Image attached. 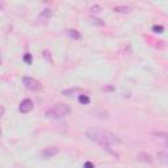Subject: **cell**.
<instances>
[{
	"instance_id": "ba28073f",
	"label": "cell",
	"mask_w": 168,
	"mask_h": 168,
	"mask_svg": "<svg viewBox=\"0 0 168 168\" xmlns=\"http://www.w3.org/2000/svg\"><path fill=\"white\" fill-rule=\"evenodd\" d=\"M152 32L154 33H158V34H161L164 32V26H161V25H154L152 26Z\"/></svg>"
},
{
	"instance_id": "7c38bea8",
	"label": "cell",
	"mask_w": 168,
	"mask_h": 168,
	"mask_svg": "<svg viewBox=\"0 0 168 168\" xmlns=\"http://www.w3.org/2000/svg\"><path fill=\"white\" fill-rule=\"evenodd\" d=\"M100 9H101V8L98 7V5H95V7H92V8H91V11L93 12V13H98V12H100Z\"/></svg>"
},
{
	"instance_id": "52a82bcc",
	"label": "cell",
	"mask_w": 168,
	"mask_h": 168,
	"mask_svg": "<svg viewBox=\"0 0 168 168\" xmlns=\"http://www.w3.org/2000/svg\"><path fill=\"white\" fill-rule=\"evenodd\" d=\"M78 100H79L80 104H84V105H88V104L91 103V98L87 96V95H80Z\"/></svg>"
},
{
	"instance_id": "7a4b0ae2",
	"label": "cell",
	"mask_w": 168,
	"mask_h": 168,
	"mask_svg": "<svg viewBox=\"0 0 168 168\" xmlns=\"http://www.w3.org/2000/svg\"><path fill=\"white\" fill-rule=\"evenodd\" d=\"M70 113H71L70 107H67L65 104H57L55 107L49 109L45 113V116L47 118H51V120H60V118L68 116Z\"/></svg>"
},
{
	"instance_id": "9c48e42d",
	"label": "cell",
	"mask_w": 168,
	"mask_h": 168,
	"mask_svg": "<svg viewBox=\"0 0 168 168\" xmlns=\"http://www.w3.org/2000/svg\"><path fill=\"white\" fill-rule=\"evenodd\" d=\"M130 11L129 7H114V12H121V13H127Z\"/></svg>"
},
{
	"instance_id": "8992f818",
	"label": "cell",
	"mask_w": 168,
	"mask_h": 168,
	"mask_svg": "<svg viewBox=\"0 0 168 168\" xmlns=\"http://www.w3.org/2000/svg\"><path fill=\"white\" fill-rule=\"evenodd\" d=\"M67 34H68V37H70V38H72V40H80V33L78 32V30H68L67 32Z\"/></svg>"
},
{
	"instance_id": "9a60e30c",
	"label": "cell",
	"mask_w": 168,
	"mask_h": 168,
	"mask_svg": "<svg viewBox=\"0 0 168 168\" xmlns=\"http://www.w3.org/2000/svg\"><path fill=\"white\" fill-rule=\"evenodd\" d=\"M101 20H97V18H95V20H93V22L95 24H98V25H104V22H100Z\"/></svg>"
},
{
	"instance_id": "5bb4252c",
	"label": "cell",
	"mask_w": 168,
	"mask_h": 168,
	"mask_svg": "<svg viewBox=\"0 0 168 168\" xmlns=\"http://www.w3.org/2000/svg\"><path fill=\"white\" fill-rule=\"evenodd\" d=\"M84 168H95V167H93V164L91 163V161H85V163H84Z\"/></svg>"
},
{
	"instance_id": "30bf717a",
	"label": "cell",
	"mask_w": 168,
	"mask_h": 168,
	"mask_svg": "<svg viewBox=\"0 0 168 168\" xmlns=\"http://www.w3.org/2000/svg\"><path fill=\"white\" fill-rule=\"evenodd\" d=\"M24 62H25L26 65H32V62H33V57L30 54H25L24 55Z\"/></svg>"
},
{
	"instance_id": "3957f363",
	"label": "cell",
	"mask_w": 168,
	"mask_h": 168,
	"mask_svg": "<svg viewBox=\"0 0 168 168\" xmlns=\"http://www.w3.org/2000/svg\"><path fill=\"white\" fill-rule=\"evenodd\" d=\"M22 83H24V85H25L26 88L30 89V91L37 92V91H41V89H42V84L38 82V80H36L34 78L25 76V78L22 79Z\"/></svg>"
},
{
	"instance_id": "277c9868",
	"label": "cell",
	"mask_w": 168,
	"mask_h": 168,
	"mask_svg": "<svg viewBox=\"0 0 168 168\" xmlns=\"http://www.w3.org/2000/svg\"><path fill=\"white\" fill-rule=\"evenodd\" d=\"M58 152H59V150L57 147H47V148H45V150H42L40 152V156L43 158V159H49V158L55 156Z\"/></svg>"
},
{
	"instance_id": "2e32d148",
	"label": "cell",
	"mask_w": 168,
	"mask_h": 168,
	"mask_svg": "<svg viewBox=\"0 0 168 168\" xmlns=\"http://www.w3.org/2000/svg\"><path fill=\"white\" fill-rule=\"evenodd\" d=\"M4 114V108L3 107H0V117H2Z\"/></svg>"
},
{
	"instance_id": "e0dca14e",
	"label": "cell",
	"mask_w": 168,
	"mask_h": 168,
	"mask_svg": "<svg viewBox=\"0 0 168 168\" xmlns=\"http://www.w3.org/2000/svg\"><path fill=\"white\" fill-rule=\"evenodd\" d=\"M113 88H112V87H109V88H104V91H112Z\"/></svg>"
},
{
	"instance_id": "6da1fadb",
	"label": "cell",
	"mask_w": 168,
	"mask_h": 168,
	"mask_svg": "<svg viewBox=\"0 0 168 168\" xmlns=\"http://www.w3.org/2000/svg\"><path fill=\"white\" fill-rule=\"evenodd\" d=\"M87 137L93 141V142H96L98 143L100 146L103 147H107L109 148L112 145H116V143H120V138L113 134V133H110V132H107V130H101V129H89V130H87Z\"/></svg>"
},
{
	"instance_id": "5b68a950",
	"label": "cell",
	"mask_w": 168,
	"mask_h": 168,
	"mask_svg": "<svg viewBox=\"0 0 168 168\" xmlns=\"http://www.w3.org/2000/svg\"><path fill=\"white\" fill-rule=\"evenodd\" d=\"M33 101L30 100V98H25V100H22L20 107H18V110L21 112V113H29L30 110L33 109Z\"/></svg>"
},
{
	"instance_id": "ac0fdd59",
	"label": "cell",
	"mask_w": 168,
	"mask_h": 168,
	"mask_svg": "<svg viewBox=\"0 0 168 168\" xmlns=\"http://www.w3.org/2000/svg\"><path fill=\"white\" fill-rule=\"evenodd\" d=\"M0 135H2V129H0Z\"/></svg>"
},
{
	"instance_id": "4fadbf2b",
	"label": "cell",
	"mask_w": 168,
	"mask_h": 168,
	"mask_svg": "<svg viewBox=\"0 0 168 168\" xmlns=\"http://www.w3.org/2000/svg\"><path fill=\"white\" fill-rule=\"evenodd\" d=\"M154 135L159 137V138H163V139H166V138H167V133H155Z\"/></svg>"
},
{
	"instance_id": "8fae6325",
	"label": "cell",
	"mask_w": 168,
	"mask_h": 168,
	"mask_svg": "<svg viewBox=\"0 0 168 168\" xmlns=\"http://www.w3.org/2000/svg\"><path fill=\"white\" fill-rule=\"evenodd\" d=\"M158 158H159L161 161H163L164 164L167 163V152H166V151H163V152H159V154H158Z\"/></svg>"
}]
</instances>
